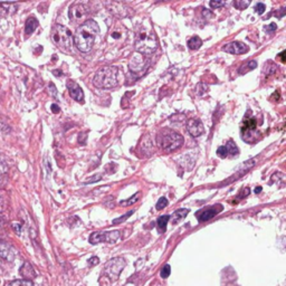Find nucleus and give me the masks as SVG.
Returning a JSON list of instances; mask_svg holds the SVG:
<instances>
[{
    "mask_svg": "<svg viewBox=\"0 0 286 286\" xmlns=\"http://www.w3.org/2000/svg\"><path fill=\"white\" fill-rule=\"evenodd\" d=\"M238 152H239L238 148L234 141H228L225 146H221L217 149V154H218V157L221 159L227 158L228 156L235 157L237 156Z\"/></svg>",
    "mask_w": 286,
    "mask_h": 286,
    "instance_id": "obj_12",
    "label": "nucleus"
},
{
    "mask_svg": "<svg viewBox=\"0 0 286 286\" xmlns=\"http://www.w3.org/2000/svg\"><path fill=\"white\" fill-rule=\"evenodd\" d=\"M0 257L7 261H13L15 259L14 249L8 244L0 243Z\"/></svg>",
    "mask_w": 286,
    "mask_h": 286,
    "instance_id": "obj_17",
    "label": "nucleus"
},
{
    "mask_svg": "<svg viewBox=\"0 0 286 286\" xmlns=\"http://www.w3.org/2000/svg\"><path fill=\"white\" fill-rule=\"evenodd\" d=\"M38 25H39V22L35 18V17H30V18L27 19L26 25H25V34H26V36L32 35V34L37 30Z\"/></svg>",
    "mask_w": 286,
    "mask_h": 286,
    "instance_id": "obj_18",
    "label": "nucleus"
},
{
    "mask_svg": "<svg viewBox=\"0 0 286 286\" xmlns=\"http://www.w3.org/2000/svg\"><path fill=\"white\" fill-rule=\"evenodd\" d=\"M13 228H15L17 234L20 233V225H18V222H15V224L13 225Z\"/></svg>",
    "mask_w": 286,
    "mask_h": 286,
    "instance_id": "obj_38",
    "label": "nucleus"
},
{
    "mask_svg": "<svg viewBox=\"0 0 286 286\" xmlns=\"http://www.w3.org/2000/svg\"><path fill=\"white\" fill-rule=\"evenodd\" d=\"M139 196H140L139 192L135 193L134 196H132L130 199L122 200V202H120V205H121V206H131V205H133L134 203H136L139 200Z\"/></svg>",
    "mask_w": 286,
    "mask_h": 286,
    "instance_id": "obj_24",
    "label": "nucleus"
},
{
    "mask_svg": "<svg viewBox=\"0 0 286 286\" xmlns=\"http://www.w3.org/2000/svg\"><path fill=\"white\" fill-rule=\"evenodd\" d=\"M51 39L57 47L65 51H70L72 49V33L68 31V28L62 25H55L51 32Z\"/></svg>",
    "mask_w": 286,
    "mask_h": 286,
    "instance_id": "obj_5",
    "label": "nucleus"
},
{
    "mask_svg": "<svg viewBox=\"0 0 286 286\" xmlns=\"http://www.w3.org/2000/svg\"><path fill=\"white\" fill-rule=\"evenodd\" d=\"M242 138L245 142L253 143L260 138V132L257 131V121L255 118H245L240 127Z\"/></svg>",
    "mask_w": 286,
    "mask_h": 286,
    "instance_id": "obj_6",
    "label": "nucleus"
},
{
    "mask_svg": "<svg viewBox=\"0 0 286 286\" xmlns=\"http://www.w3.org/2000/svg\"><path fill=\"white\" fill-rule=\"evenodd\" d=\"M202 45H203L202 38L198 37V36H193L189 39V41H188V47H189L192 50L199 49L200 47H202Z\"/></svg>",
    "mask_w": 286,
    "mask_h": 286,
    "instance_id": "obj_21",
    "label": "nucleus"
},
{
    "mask_svg": "<svg viewBox=\"0 0 286 286\" xmlns=\"http://www.w3.org/2000/svg\"><path fill=\"white\" fill-rule=\"evenodd\" d=\"M184 136L173 130H162L157 136L159 147L165 152L175 151L184 145Z\"/></svg>",
    "mask_w": 286,
    "mask_h": 286,
    "instance_id": "obj_4",
    "label": "nucleus"
},
{
    "mask_svg": "<svg viewBox=\"0 0 286 286\" xmlns=\"http://www.w3.org/2000/svg\"><path fill=\"white\" fill-rule=\"evenodd\" d=\"M0 131L2 132H10V128H9V125L6 124L2 119H0Z\"/></svg>",
    "mask_w": 286,
    "mask_h": 286,
    "instance_id": "obj_30",
    "label": "nucleus"
},
{
    "mask_svg": "<svg viewBox=\"0 0 286 286\" xmlns=\"http://www.w3.org/2000/svg\"><path fill=\"white\" fill-rule=\"evenodd\" d=\"M250 5L249 2H244V0H236L235 3H234V6H235V8L238 10H244L248 7Z\"/></svg>",
    "mask_w": 286,
    "mask_h": 286,
    "instance_id": "obj_25",
    "label": "nucleus"
},
{
    "mask_svg": "<svg viewBox=\"0 0 286 286\" xmlns=\"http://www.w3.org/2000/svg\"><path fill=\"white\" fill-rule=\"evenodd\" d=\"M224 207H222L221 205H215V206H211V207L207 208V209H204L202 211H199L197 215L198 217V220L200 222H204V221H208L211 218H214L215 216L218 215L220 211H222Z\"/></svg>",
    "mask_w": 286,
    "mask_h": 286,
    "instance_id": "obj_11",
    "label": "nucleus"
},
{
    "mask_svg": "<svg viewBox=\"0 0 286 286\" xmlns=\"http://www.w3.org/2000/svg\"><path fill=\"white\" fill-rule=\"evenodd\" d=\"M100 34L99 24L93 19H88L79 26L73 37L74 44L78 50L88 53L92 48L96 36Z\"/></svg>",
    "mask_w": 286,
    "mask_h": 286,
    "instance_id": "obj_1",
    "label": "nucleus"
},
{
    "mask_svg": "<svg viewBox=\"0 0 286 286\" xmlns=\"http://www.w3.org/2000/svg\"><path fill=\"white\" fill-rule=\"evenodd\" d=\"M66 87L68 90V93L72 96V99H74L78 103H84V92L82 88L79 87L76 82L70 79V81H67Z\"/></svg>",
    "mask_w": 286,
    "mask_h": 286,
    "instance_id": "obj_13",
    "label": "nucleus"
},
{
    "mask_svg": "<svg viewBox=\"0 0 286 286\" xmlns=\"http://www.w3.org/2000/svg\"><path fill=\"white\" fill-rule=\"evenodd\" d=\"M135 50L141 55H150L158 47V39L156 34L149 28L143 27L142 30L136 34L135 37Z\"/></svg>",
    "mask_w": 286,
    "mask_h": 286,
    "instance_id": "obj_2",
    "label": "nucleus"
},
{
    "mask_svg": "<svg viewBox=\"0 0 286 286\" xmlns=\"http://www.w3.org/2000/svg\"><path fill=\"white\" fill-rule=\"evenodd\" d=\"M88 15L87 6L83 4H75L70 8V16L71 21H82Z\"/></svg>",
    "mask_w": 286,
    "mask_h": 286,
    "instance_id": "obj_10",
    "label": "nucleus"
},
{
    "mask_svg": "<svg viewBox=\"0 0 286 286\" xmlns=\"http://www.w3.org/2000/svg\"><path fill=\"white\" fill-rule=\"evenodd\" d=\"M5 286H34V284L31 281H26V279H16V281L6 283Z\"/></svg>",
    "mask_w": 286,
    "mask_h": 286,
    "instance_id": "obj_23",
    "label": "nucleus"
},
{
    "mask_svg": "<svg viewBox=\"0 0 286 286\" xmlns=\"http://www.w3.org/2000/svg\"><path fill=\"white\" fill-rule=\"evenodd\" d=\"M8 178V165L3 160H0V188H2Z\"/></svg>",
    "mask_w": 286,
    "mask_h": 286,
    "instance_id": "obj_20",
    "label": "nucleus"
},
{
    "mask_svg": "<svg viewBox=\"0 0 286 286\" xmlns=\"http://www.w3.org/2000/svg\"><path fill=\"white\" fill-rule=\"evenodd\" d=\"M279 57H281L282 63H285V51H282V53L279 54Z\"/></svg>",
    "mask_w": 286,
    "mask_h": 286,
    "instance_id": "obj_39",
    "label": "nucleus"
},
{
    "mask_svg": "<svg viewBox=\"0 0 286 286\" xmlns=\"http://www.w3.org/2000/svg\"><path fill=\"white\" fill-rule=\"evenodd\" d=\"M99 262H100V260L97 259V257H92V259H91L90 261H89V264L91 265V266H94V265H96V264H99Z\"/></svg>",
    "mask_w": 286,
    "mask_h": 286,
    "instance_id": "obj_36",
    "label": "nucleus"
},
{
    "mask_svg": "<svg viewBox=\"0 0 286 286\" xmlns=\"http://www.w3.org/2000/svg\"><path fill=\"white\" fill-rule=\"evenodd\" d=\"M188 214H189V209H187V208H181V209L176 210L173 214V216L170 217L171 222H173L174 225H176L177 222H179L180 220L186 218Z\"/></svg>",
    "mask_w": 286,
    "mask_h": 286,
    "instance_id": "obj_19",
    "label": "nucleus"
},
{
    "mask_svg": "<svg viewBox=\"0 0 286 286\" xmlns=\"http://www.w3.org/2000/svg\"><path fill=\"white\" fill-rule=\"evenodd\" d=\"M125 267V261L121 257H118V259H112L111 261H108L105 265V273L111 278L116 279L120 276V274L123 271V268Z\"/></svg>",
    "mask_w": 286,
    "mask_h": 286,
    "instance_id": "obj_8",
    "label": "nucleus"
},
{
    "mask_svg": "<svg viewBox=\"0 0 286 286\" xmlns=\"http://www.w3.org/2000/svg\"><path fill=\"white\" fill-rule=\"evenodd\" d=\"M209 6L213 9H217V8H220V7H224L225 3H222V2H210Z\"/></svg>",
    "mask_w": 286,
    "mask_h": 286,
    "instance_id": "obj_31",
    "label": "nucleus"
},
{
    "mask_svg": "<svg viewBox=\"0 0 286 286\" xmlns=\"http://www.w3.org/2000/svg\"><path fill=\"white\" fill-rule=\"evenodd\" d=\"M277 30V26H276V24H274V22H272V24L270 25V26H266V28H265V32L266 33H268V34H272V33H274Z\"/></svg>",
    "mask_w": 286,
    "mask_h": 286,
    "instance_id": "obj_33",
    "label": "nucleus"
},
{
    "mask_svg": "<svg viewBox=\"0 0 286 286\" xmlns=\"http://www.w3.org/2000/svg\"><path fill=\"white\" fill-rule=\"evenodd\" d=\"M6 208V198L3 193H0V213H3Z\"/></svg>",
    "mask_w": 286,
    "mask_h": 286,
    "instance_id": "obj_32",
    "label": "nucleus"
},
{
    "mask_svg": "<svg viewBox=\"0 0 286 286\" xmlns=\"http://www.w3.org/2000/svg\"><path fill=\"white\" fill-rule=\"evenodd\" d=\"M187 130L193 138H198L205 132V127L199 119H190L187 122Z\"/></svg>",
    "mask_w": 286,
    "mask_h": 286,
    "instance_id": "obj_15",
    "label": "nucleus"
},
{
    "mask_svg": "<svg viewBox=\"0 0 286 286\" xmlns=\"http://www.w3.org/2000/svg\"><path fill=\"white\" fill-rule=\"evenodd\" d=\"M150 65V61L146 60L143 55L138 54L132 57V60L129 63V68L132 73H141L147 71V68Z\"/></svg>",
    "mask_w": 286,
    "mask_h": 286,
    "instance_id": "obj_9",
    "label": "nucleus"
},
{
    "mask_svg": "<svg viewBox=\"0 0 286 286\" xmlns=\"http://www.w3.org/2000/svg\"><path fill=\"white\" fill-rule=\"evenodd\" d=\"M222 50L226 51V53H228V54L240 55V54L247 53V51L249 50V47L242 42H233V43L227 44L226 46L222 47Z\"/></svg>",
    "mask_w": 286,
    "mask_h": 286,
    "instance_id": "obj_14",
    "label": "nucleus"
},
{
    "mask_svg": "<svg viewBox=\"0 0 286 286\" xmlns=\"http://www.w3.org/2000/svg\"><path fill=\"white\" fill-rule=\"evenodd\" d=\"M119 231H112V232H95L90 236V243L92 245H96L99 243H117L120 238Z\"/></svg>",
    "mask_w": 286,
    "mask_h": 286,
    "instance_id": "obj_7",
    "label": "nucleus"
},
{
    "mask_svg": "<svg viewBox=\"0 0 286 286\" xmlns=\"http://www.w3.org/2000/svg\"><path fill=\"white\" fill-rule=\"evenodd\" d=\"M265 9H266V6L263 4V3H259L255 6V11L259 15H263L265 13Z\"/></svg>",
    "mask_w": 286,
    "mask_h": 286,
    "instance_id": "obj_29",
    "label": "nucleus"
},
{
    "mask_svg": "<svg viewBox=\"0 0 286 286\" xmlns=\"http://www.w3.org/2000/svg\"><path fill=\"white\" fill-rule=\"evenodd\" d=\"M20 275L24 277L26 281L32 282V279L36 277V273L30 263H25V264L20 267Z\"/></svg>",
    "mask_w": 286,
    "mask_h": 286,
    "instance_id": "obj_16",
    "label": "nucleus"
},
{
    "mask_svg": "<svg viewBox=\"0 0 286 286\" xmlns=\"http://www.w3.org/2000/svg\"><path fill=\"white\" fill-rule=\"evenodd\" d=\"M134 213L133 210H130L128 214H125L124 216H122V217H120V218H118V219H114L113 220V225H117V224H121V222H123L124 220H127L128 218H130L131 217V215H132Z\"/></svg>",
    "mask_w": 286,
    "mask_h": 286,
    "instance_id": "obj_27",
    "label": "nucleus"
},
{
    "mask_svg": "<svg viewBox=\"0 0 286 286\" xmlns=\"http://www.w3.org/2000/svg\"><path fill=\"white\" fill-rule=\"evenodd\" d=\"M170 220V216L169 215H164L161 216L158 218V227H159V232L160 233H164L165 230H167V224L168 221Z\"/></svg>",
    "mask_w": 286,
    "mask_h": 286,
    "instance_id": "obj_22",
    "label": "nucleus"
},
{
    "mask_svg": "<svg viewBox=\"0 0 286 286\" xmlns=\"http://www.w3.org/2000/svg\"><path fill=\"white\" fill-rule=\"evenodd\" d=\"M94 87L97 89H113L118 85V68L105 66L97 71L93 78Z\"/></svg>",
    "mask_w": 286,
    "mask_h": 286,
    "instance_id": "obj_3",
    "label": "nucleus"
},
{
    "mask_svg": "<svg viewBox=\"0 0 286 286\" xmlns=\"http://www.w3.org/2000/svg\"><path fill=\"white\" fill-rule=\"evenodd\" d=\"M246 68H247V70H255V68L257 67V62L256 61H250V62H248L247 63V65L245 66Z\"/></svg>",
    "mask_w": 286,
    "mask_h": 286,
    "instance_id": "obj_34",
    "label": "nucleus"
},
{
    "mask_svg": "<svg viewBox=\"0 0 286 286\" xmlns=\"http://www.w3.org/2000/svg\"><path fill=\"white\" fill-rule=\"evenodd\" d=\"M51 111H53L54 113H60L61 108H60V106H59V105L53 104V105H51Z\"/></svg>",
    "mask_w": 286,
    "mask_h": 286,
    "instance_id": "obj_37",
    "label": "nucleus"
},
{
    "mask_svg": "<svg viewBox=\"0 0 286 286\" xmlns=\"http://www.w3.org/2000/svg\"><path fill=\"white\" fill-rule=\"evenodd\" d=\"M101 178H102V176L101 175H96V176H94L93 178H91L92 180H89V181H87L85 182V185H89V184H93V182H96V181H100L101 180Z\"/></svg>",
    "mask_w": 286,
    "mask_h": 286,
    "instance_id": "obj_35",
    "label": "nucleus"
},
{
    "mask_svg": "<svg viewBox=\"0 0 286 286\" xmlns=\"http://www.w3.org/2000/svg\"><path fill=\"white\" fill-rule=\"evenodd\" d=\"M170 273H171V267L170 265H164L163 268L160 272V275H161L162 278H167L170 276Z\"/></svg>",
    "mask_w": 286,
    "mask_h": 286,
    "instance_id": "obj_28",
    "label": "nucleus"
},
{
    "mask_svg": "<svg viewBox=\"0 0 286 286\" xmlns=\"http://www.w3.org/2000/svg\"><path fill=\"white\" fill-rule=\"evenodd\" d=\"M262 191V187H257L256 189H255V193H259Z\"/></svg>",
    "mask_w": 286,
    "mask_h": 286,
    "instance_id": "obj_40",
    "label": "nucleus"
},
{
    "mask_svg": "<svg viewBox=\"0 0 286 286\" xmlns=\"http://www.w3.org/2000/svg\"><path fill=\"white\" fill-rule=\"evenodd\" d=\"M168 199L165 198V197H161L160 198L159 200H158V203H157V210H162V209H164L165 207H167L168 206Z\"/></svg>",
    "mask_w": 286,
    "mask_h": 286,
    "instance_id": "obj_26",
    "label": "nucleus"
}]
</instances>
